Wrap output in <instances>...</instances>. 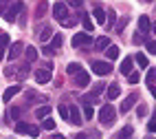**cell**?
<instances>
[{"label":"cell","instance_id":"cell-32","mask_svg":"<svg viewBox=\"0 0 156 139\" xmlns=\"http://www.w3.org/2000/svg\"><path fill=\"white\" fill-rule=\"evenodd\" d=\"M84 115H86V119H92L95 111H92V106H90V104H86V106H84Z\"/></svg>","mask_w":156,"mask_h":139},{"label":"cell","instance_id":"cell-39","mask_svg":"<svg viewBox=\"0 0 156 139\" xmlns=\"http://www.w3.org/2000/svg\"><path fill=\"white\" fill-rule=\"evenodd\" d=\"M154 75H156V71H154V69H150V73H147V82H152V80H154Z\"/></svg>","mask_w":156,"mask_h":139},{"label":"cell","instance_id":"cell-12","mask_svg":"<svg viewBox=\"0 0 156 139\" xmlns=\"http://www.w3.org/2000/svg\"><path fill=\"white\" fill-rule=\"evenodd\" d=\"M70 124H75V126H81V115H79V111H77V106H70V119H68Z\"/></svg>","mask_w":156,"mask_h":139},{"label":"cell","instance_id":"cell-18","mask_svg":"<svg viewBox=\"0 0 156 139\" xmlns=\"http://www.w3.org/2000/svg\"><path fill=\"white\" fill-rule=\"evenodd\" d=\"M106 13H108V11H103L101 7H95V20H97V22H108Z\"/></svg>","mask_w":156,"mask_h":139},{"label":"cell","instance_id":"cell-35","mask_svg":"<svg viewBox=\"0 0 156 139\" xmlns=\"http://www.w3.org/2000/svg\"><path fill=\"white\" fill-rule=\"evenodd\" d=\"M147 51L152 53V55H156V40L154 42H147Z\"/></svg>","mask_w":156,"mask_h":139},{"label":"cell","instance_id":"cell-19","mask_svg":"<svg viewBox=\"0 0 156 139\" xmlns=\"http://www.w3.org/2000/svg\"><path fill=\"white\" fill-rule=\"evenodd\" d=\"M106 55H108V60H110V62H112V60H117V58H119V47L110 44V47H108V51H106Z\"/></svg>","mask_w":156,"mask_h":139},{"label":"cell","instance_id":"cell-24","mask_svg":"<svg viewBox=\"0 0 156 139\" xmlns=\"http://www.w3.org/2000/svg\"><path fill=\"white\" fill-rule=\"evenodd\" d=\"M57 113H59V117H62V119H70V108H66V106H59V108H57Z\"/></svg>","mask_w":156,"mask_h":139},{"label":"cell","instance_id":"cell-37","mask_svg":"<svg viewBox=\"0 0 156 139\" xmlns=\"http://www.w3.org/2000/svg\"><path fill=\"white\" fill-rule=\"evenodd\" d=\"M128 80H130L132 84H136V82H139V73H132V75H128Z\"/></svg>","mask_w":156,"mask_h":139},{"label":"cell","instance_id":"cell-21","mask_svg":"<svg viewBox=\"0 0 156 139\" xmlns=\"http://www.w3.org/2000/svg\"><path fill=\"white\" fill-rule=\"evenodd\" d=\"M134 60L141 64V69H147V66H150V62H147V58H145V53H136V55H134Z\"/></svg>","mask_w":156,"mask_h":139},{"label":"cell","instance_id":"cell-15","mask_svg":"<svg viewBox=\"0 0 156 139\" xmlns=\"http://www.w3.org/2000/svg\"><path fill=\"white\" fill-rule=\"evenodd\" d=\"M66 73H68V75H77V73H81V64L79 62H70L66 66Z\"/></svg>","mask_w":156,"mask_h":139},{"label":"cell","instance_id":"cell-9","mask_svg":"<svg viewBox=\"0 0 156 139\" xmlns=\"http://www.w3.org/2000/svg\"><path fill=\"white\" fill-rule=\"evenodd\" d=\"M139 100V95L136 93H132L130 97H126V102L121 104V113H128V111H132V106H134V102Z\"/></svg>","mask_w":156,"mask_h":139},{"label":"cell","instance_id":"cell-40","mask_svg":"<svg viewBox=\"0 0 156 139\" xmlns=\"http://www.w3.org/2000/svg\"><path fill=\"white\" fill-rule=\"evenodd\" d=\"M11 117H16V119H18V117H20V108H11Z\"/></svg>","mask_w":156,"mask_h":139},{"label":"cell","instance_id":"cell-43","mask_svg":"<svg viewBox=\"0 0 156 139\" xmlns=\"http://www.w3.org/2000/svg\"><path fill=\"white\" fill-rule=\"evenodd\" d=\"M51 139H66V137H64V135H59V133H57V135H53V137H51Z\"/></svg>","mask_w":156,"mask_h":139},{"label":"cell","instance_id":"cell-23","mask_svg":"<svg viewBox=\"0 0 156 139\" xmlns=\"http://www.w3.org/2000/svg\"><path fill=\"white\" fill-rule=\"evenodd\" d=\"M51 49H53V51H57L59 47H62V36L57 33V36H53V40H51V44H48Z\"/></svg>","mask_w":156,"mask_h":139},{"label":"cell","instance_id":"cell-4","mask_svg":"<svg viewBox=\"0 0 156 139\" xmlns=\"http://www.w3.org/2000/svg\"><path fill=\"white\" fill-rule=\"evenodd\" d=\"M22 9H24V5H22V2H13V5H11V9H9V11H5L2 16H5L7 22H13L16 16H18L20 11H22Z\"/></svg>","mask_w":156,"mask_h":139},{"label":"cell","instance_id":"cell-22","mask_svg":"<svg viewBox=\"0 0 156 139\" xmlns=\"http://www.w3.org/2000/svg\"><path fill=\"white\" fill-rule=\"evenodd\" d=\"M24 51H27V60H29V62L37 60V49H35V47H27Z\"/></svg>","mask_w":156,"mask_h":139},{"label":"cell","instance_id":"cell-25","mask_svg":"<svg viewBox=\"0 0 156 139\" xmlns=\"http://www.w3.org/2000/svg\"><path fill=\"white\" fill-rule=\"evenodd\" d=\"M48 113H51V106H42V108H37V111H35L37 119H40V117H48Z\"/></svg>","mask_w":156,"mask_h":139},{"label":"cell","instance_id":"cell-28","mask_svg":"<svg viewBox=\"0 0 156 139\" xmlns=\"http://www.w3.org/2000/svg\"><path fill=\"white\" fill-rule=\"evenodd\" d=\"M51 36H53V33H51V29H48V27H44V29H42V33H40V40H42V42H46Z\"/></svg>","mask_w":156,"mask_h":139},{"label":"cell","instance_id":"cell-7","mask_svg":"<svg viewBox=\"0 0 156 139\" xmlns=\"http://www.w3.org/2000/svg\"><path fill=\"white\" fill-rule=\"evenodd\" d=\"M51 77H53L51 69H40V71H35V82H37V84H48Z\"/></svg>","mask_w":156,"mask_h":139},{"label":"cell","instance_id":"cell-31","mask_svg":"<svg viewBox=\"0 0 156 139\" xmlns=\"http://www.w3.org/2000/svg\"><path fill=\"white\" fill-rule=\"evenodd\" d=\"M42 128H44V130H53V128H55V122H53V119H44V122H42Z\"/></svg>","mask_w":156,"mask_h":139},{"label":"cell","instance_id":"cell-36","mask_svg":"<svg viewBox=\"0 0 156 139\" xmlns=\"http://www.w3.org/2000/svg\"><path fill=\"white\" fill-rule=\"evenodd\" d=\"M136 113H139V117H145V115H147V106H139Z\"/></svg>","mask_w":156,"mask_h":139},{"label":"cell","instance_id":"cell-13","mask_svg":"<svg viewBox=\"0 0 156 139\" xmlns=\"http://www.w3.org/2000/svg\"><path fill=\"white\" fill-rule=\"evenodd\" d=\"M22 49H27V47H22V42H16L11 47V51H9V60H16L20 53H22Z\"/></svg>","mask_w":156,"mask_h":139},{"label":"cell","instance_id":"cell-8","mask_svg":"<svg viewBox=\"0 0 156 139\" xmlns=\"http://www.w3.org/2000/svg\"><path fill=\"white\" fill-rule=\"evenodd\" d=\"M88 82H90V75H88L86 71H81V73H77V75H75V86H79V88L88 86Z\"/></svg>","mask_w":156,"mask_h":139},{"label":"cell","instance_id":"cell-44","mask_svg":"<svg viewBox=\"0 0 156 139\" xmlns=\"http://www.w3.org/2000/svg\"><path fill=\"white\" fill-rule=\"evenodd\" d=\"M152 31H154V36H156V24H154V27H152Z\"/></svg>","mask_w":156,"mask_h":139},{"label":"cell","instance_id":"cell-3","mask_svg":"<svg viewBox=\"0 0 156 139\" xmlns=\"http://www.w3.org/2000/svg\"><path fill=\"white\" fill-rule=\"evenodd\" d=\"M53 16H55V20L62 24L64 20H68V9H66V5L64 2H57L55 7H53Z\"/></svg>","mask_w":156,"mask_h":139},{"label":"cell","instance_id":"cell-45","mask_svg":"<svg viewBox=\"0 0 156 139\" xmlns=\"http://www.w3.org/2000/svg\"><path fill=\"white\" fill-rule=\"evenodd\" d=\"M5 2H11V0H2V5H5Z\"/></svg>","mask_w":156,"mask_h":139},{"label":"cell","instance_id":"cell-20","mask_svg":"<svg viewBox=\"0 0 156 139\" xmlns=\"http://www.w3.org/2000/svg\"><path fill=\"white\" fill-rule=\"evenodd\" d=\"M79 16H81V22H84V29H86V31H95V27H92V20H90L88 13H79Z\"/></svg>","mask_w":156,"mask_h":139},{"label":"cell","instance_id":"cell-46","mask_svg":"<svg viewBox=\"0 0 156 139\" xmlns=\"http://www.w3.org/2000/svg\"><path fill=\"white\" fill-rule=\"evenodd\" d=\"M145 139H154V137H145Z\"/></svg>","mask_w":156,"mask_h":139},{"label":"cell","instance_id":"cell-17","mask_svg":"<svg viewBox=\"0 0 156 139\" xmlns=\"http://www.w3.org/2000/svg\"><path fill=\"white\" fill-rule=\"evenodd\" d=\"M150 27H152V24H150L147 16H141V18H139V29L143 31V33H147V31H150Z\"/></svg>","mask_w":156,"mask_h":139},{"label":"cell","instance_id":"cell-33","mask_svg":"<svg viewBox=\"0 0 156 139\" xmlns=\"http://www.w3.org/2000/svg\"><path fill=\"white\" fill-rule=\"evenodd\" d=\"M101 91H103V84H97V86H95V88H92V95H90V97H92V100H95V95H99Z\"/></svg>","mask_w":156,"mask_h":139},{"label":"cell","instance_id":"cell-2","mask_svg":"<svg viewBox=\"0 0 156 139\" xmlns=\"http://www.w3.org/2000/svg\"><path fill=\"white\" fill-rule=\"evenodd\" d=\"M88 44H92V36L90 33H75L73 36V47H88Z\"/></svg>","mask_w":156,"mask_h":139},{"label":"cell","instance_id":"cell-27","mask_svg":"<svg viewBox=\"0 0 156 139\" xmlns=\"http://www.w3.org/2000/svg\"><path fill=\"white\" fill-rule=\"evenodd\" d=\"M132 133H134V130H132V126H126V128H123V130L119 133V139H128Z\"/></svg>","mask_w":156,"mask_h":139},{"label":"cell","instance_id":"cell-11","mask_svg":"<svg viewBox=\"0 0 156 139\" xmlns=\"http://www.w3.org/2000/svg\"><path fill=\"white\" fill-rule=\"evenodd\" d=\"M132 64H134L132 58H126V60L121 62V73H123V75H132V73H134V71H132V69H134Z\"/></svg>","mask_w":156,"mask_h":139},{"label":"cell","instance_id":"cell-30","mask_svg":"<svg viewBox=\"0 0 156 139\" xmlns=\"http://www.w3.org/2000/svg\"><path fill=\"white\" fill-rule=\"evenodd\" d=\"M9 42H11V40H9V36H7V33H2V36H0V47H2V51L9 47Z\"/></svg>","mask_w":156,"mask_h":139},{"label":"cell","instance_id":"cell-38","mask_svg":"<svg viewBox=\"0 0 156 139\" xmlns=\"http://www.w3.org/2000/svg\"><path fill=\"white\" fill-rule=\"evenodd\" d=\"M70 7H81V0H68Z\"/></svg>","mask_w":156,"mask_h":139},{"label":"cell","instance_id":"cell-26","mask_svg":"<svg viewBox=\"0 0 156 139\" xmlns=\"http://www.w3.org/2000/svg\"><path fill=\"white\" fill-rule=\"evenodd\" d=\"M128 22H130V16H123V18L119 20V22H117V31H123Z\"/></svg>","mask_w":156,"mask_h":139},{"label":"cell","instance_id":"cell-42","mask_svg":"<svg viewBox=\"0 0 156 139\" xmlns=\"http://www.w3.org/2000/svg\"><path fill=\"white\" fill-rule=\"evenodd\" d=\"M75 139H90V137H88V135H84V133H79V135H77Z\"/></svg>","mask_w":156,"mask_h":139},{"label":"cell","instance_id":"cell-16","mask_svg":"<svg viewBox=\"0 0 156 139\" xmlns=\"http://www.w3.org/2000/svg\"><path fill=\"white\" fill-rule=\"evenodd\" d=\"M95 47H97V49H103V51H108L110 40H108L106 36H101V38H97V40H95Z\"/></svg>","mask_w":156,"mask_h":139},{"label":"cell","instance_id":"cell-5","mask_svg":"<svg viewBox=\"0 0 156 139\" xmlns=\"http://www.w3.org/2000/svg\"><path fill=\"white\" fill-rule=\"evenodd\" d=\"M112 71L110 62H92V73H97V75H108Z\"/></svg>","mask_w":156,"mask_h":139},{"label":"cell","instance_id":"cell-14","mask_svg":"<svg viewBox=\"0 0 156 139\" xmlns=\"http://www.w3.org/2000/svg\"><path fill=\"white\" fill-rule=\"evenodd\" d=\"M119 95H121V88L117 86V84H112V86H108V91H106V97H108V100H117Z\"/></svg>","mask_w":156,"mask_h":139},{"label":"cell","instance_id":"cell-1","mask_svg":"<svg viewBox=\"0 0 156 139\" xmlns=\"http://www.w3.org/2000/svg\"><path fill=\"white\" fill-rule=\"evenodd\" d=\"M114 117H117V111H114V106H112V104H103V106H101V111H99V119H101V124L112 126V124H114Z\"/></svg>","mask_w":156,"mask_h":139},{"label":"cell","instance_id":"cell-10","mask_svg":"<svg viewBox=\"0 0 156 139\" xmlns=\"http://www.w3.org/2000/svg\"><path fill=\"white\" fill-rule=\"evenodd\" d=\"M20 91H22V86H18V84H13V86H9L5 93H2V102H9V100H11L13 97V95H18Z\"/></svg>","mask_w":156,"mask_h":139},{"label":"cell","instance_id":"cell-47","mask_svg":"<svg viewBox=\"0 0 156 139\" xmlns=\"http://www.w3.org/2000/svg\"><path fill=\"white\" fill-rule=\"evenodd\" d=\"M147 2H150V0H147Z\"/></svg>","mask_w":156,"mask_h":139},{"label":"cell","instance_id":"cell-34","mask_svg":"<svg viewBox=\"0 0 156 139\" xmlns=\"http://www.w3.org/2000/svg\"><path fill=\"white\" fill-rule=\"evenodd\" d=\"M110 16H108V27H112L114 24V20H117V13H114V11H108Z\"/></svg>","mask_w":156,"mask_h":139},{"label":"cell","instance_id":"cell-41","mask_svg":"<svg viewBox=\"0 0 156 139\" xmlns=\"http://www.w3.org/2000/svg\"><path fill=\"white\" fill-rule=\"evenodd\" d=\"M150 130H152V133H156V119H152V122H150Z\"/></svg>","mask_w":156,"mask_h":139},{"label":"cell","instance_id":"cell-6","mask_svg":"<svg viewBox=\"0 0 156 139\" xmlns=\"http://www.w3.org/2000/svg\"><path fill=\"white\" fill-rule=\"evenodd\" d=\"M16 133H27L31 137H37L40 135V128L37 126H29V124H16Z\"/></svg>","mask_w":156,"mask_h":139},{"label":"cell","instance_id":"cell-29","mask_svg":"<svg viewBox=\"0 0 156 139\" xmlns=\"http://www.w3.org/2000/svg\"><path fill=\"white\" fill-rule=\"evenodd\" d=\"M44 11H46V2H40V5H37V9H35V16H37V18H42V16H44Z\"/></svg>","mask_w":156,"mask_h":139}]
</instances>
